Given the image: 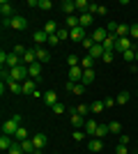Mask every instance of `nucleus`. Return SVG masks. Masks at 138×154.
Masks as SVG:
<instances>
[{
	"label": "nucleus",
	"mask_w": 138,
	"mask_h": 154,
	"mask_svg": "<svg viewBox=\"0 0 138 154\" xmlns=\"http://www.w3.org/2000/svg\"><path fill=\"white\" fill-rule=\"evenodd\" d=\"M19 127H21V115H12L9 120L2 122V136H14Z\"/></svg>",
	"instance_id": "1"
},
{
	"label": "nucleus",
	"mask_w": 138,
	"mask_h": 154,
	"mask_svg": "<svg viewBox=\"0 0 138 154\" xmlns=\"http://www.w3.org/2000/svg\"><path fill=\"white\" fill-rule=\"evenodd\" d=\"M129 48H133V39L131 37H120L118 44H115V53H124Z\"/></svg>",
	"instance_id": "2"
},
{
	"label": "nucleus",
	"mask_w": 138,
	"mask_h": 154,
	"mask_svg": "<svg viewBox=\"0 0 138 154\" xmlns=\"http://www.w3.org/2000/svg\"><path fill=\"white\" fill-rule=\"evenodd\" d=\"M9 28H14V30H26V28H28L26 16H21V14H14L12 21H9Z\"/></svg>",
	"instance_id": "3"
},
{
	"label": "nucleus",
	"mask_w": 138,
	"mask_h": 154,
	"mask_svg": "<svg viewBox=\"0 0 138 154\" xmlns=\"http://www.w3.org/2000/svg\"><path fill=\"white\" fill-rule=\"evenodd\" d=\"M69 122H72L74 129H85V122H87V117L78 115L76 110H72V117H69Z\"/></svg>",
	"instance_id": "4"
},
{
	"label": "nucleus",
	"mask_w": 138,
	"mask_h": 154,
	"mask_svg": "<svg viewBox=\"0 0 138 154\" xmlns=\"http://www.w3.org/2000/svg\"><path fill=\"white\" fill-rule=\"evenodd\" d=\"M19 64H23V58H19V55H14V53H7V60L2 67H7V69H16Z\"/></svg>",
	"instance_id": "5"
},
{
	"label": "nucleus",
	"mask_w": 138,
	"mask_h": 154,
	"mask_svg": "<svg viewBox=\"0 0 138 154\" xmlns=\"http://www.w3.org/2000/svg\"><path fill=\"white\" fill-rule=\"evenodd\" d=\"M106 37H108L106 28H94V32H92V42H94V44H104Z\"/></svg>",
	"instance_id": "6"
},
{
	"label": "nucleus",
	"mask_w": 138,
	"mask_h": 154,
	"mask_svg": "<svg viewBox=\"0 0 138 154\" xmlns=\"http://www.w3.org/2000/svg\"><path fill=\"white\" fill-rule=\"evenodd\" d=\"M0 14H2V19H12L14 14V7H12V2H7V0H2L0 2Z\"/></svg>",
	"instance_id": "7"
},
{
	"label": "nucleus",
	"mask_w": 138,
	"mask_h": 154,
	"mask_svg": "<svg viewBox=\"0 0 138 154\" xmlns=\"http://www.w3.org/2000/svg\"><path fill=\"white\" fill-rule=\"evenodd\" d=\"M87 35H85V28H74V30H69V39H74V42H81L83 44V39H85Z\"/></svg>",
	"instance_id": "8"
},
{
	"label": "nucleus",
	"mask_w": 138,
	"mask_h": 154,
	"mask_svg": "<svg viewBox=\"0 0 138 154\" xmlns=\"http://www.w3.org/2000/svg\"><path fill=\"white\" fill-rule=\"evenodd\" d=\"M106 12H108V7L97 5V2H90V9H87V14H92V16H104Z\"/></svg>",
	"instance_id": "9"
},
{
	"label": "nucleus",
	"mask_w": 138,
	"mask_h": 154,
	"mask_svg": "<svg viewBox=\"0 0 138 154\" xmlns=\"http://www.w3.org/2000/svg\"><path fill=\"white\" fill-rule=\"evenodd\" d=\"M60 9H62V14L67 16H74V9H76V5H74V0H65V2H60Z\"/></svg>",
	"instance_id": "10"
},
{
	"label": "nucleus",
	"mask_w": 138,
	"mask_h": 154,
	"mask_svg": "<svg viewBox=\"0 0 138 154\" xmlns=\"http://www.w3.org/2000/svg\"><path fill=\"white\" fill-rule=\"evenodd\" d=\"M35 55H37V62H48L51 60V53L41 48V46H35Z\"/></svg>",
	"instance_id": "11"
},
{
	"label": "nucleus",
	"mask_w": 138,
	"mask_h": 154,
	"mask_svg": "<svg viewBox=\"0 0 138 154\" xmlns=\"http://www.w3.org/2000/svg\"><path fill=\"white\" fill-rule=\"evenodd\" d=\"M104 53H106L104 46H101V44H94L90 51H87V55H90V58H94V60H101V58H104Z\"/></svg>",
	"instance_id": "12"
},
{
	"label": "nucleus",
	"mask_w": 138,
	"mask_h": 154,
	"mask_svg": "<svg viewBox=\"0 0 138 154\" xmlns=\"http://www.w3.org/2000/svg\"><path fill=\"white\" fill-rule=\"evenodd\" d=\"M28 71H30V78L39 81V78H41V62H32L30 67H28Z\"/></svg>",
	"instance_id": "13"
},
{
	"label": "nucleus",
	"mask_w": 138,
	"mask_h": 154,
	"mask_svg": "<svg viewBox=\"0 0 138 154\" xmlns=\"http://www.w3.org/2000/svg\"><path fill=\"white\" fill-rule=\"evenodd\" d=\"M35 92H37V81L28 78L26 83H23V94H35Z\"/></svg>",
	"instance_id": "14"
},
{
	"label": "nucleus",
	"mask_w": 138,
	"mask_h": 154,
	"mask_svg": "<svg viewBox=\"0 0 138 154\" xmlns=\"http://www.w3.org/2000/svg\"><path fill=\"white\" fill-rule=\"evenodd\" d=\"M41 101H44L46 106H55V103H58V94H55L53 90H46V92H44V99H41Z\"/></svg>",
	"instance_id": "15"
},
{
	"label": "nucleus",
	"mask_w": 138,
	"mask_h": 154,
	"mask_svg": "<svg viewBox=\"0 0 138 154\" xmlns=\"http://www.w3.org/2000/svg\"><path fill=\"white\" fill-rule=\"evenodd\" d=\"M21 149H23V154H32V152H37V147H35L32 138H26V140H21Z\"/></svg>",
	"instance_id": "16"
},
{
	"label": "nucleus",
	"mask_w": 138,
	"mask_h": 154,
	"mask_svg": "<svg viewBox=\"0 0 138 154\" xmlns=\"http://www.w3.org/2000/svg\"><path fill=\"white\" fill-rule=\"evenodd\" d=\"M97 120H92V117H87V122H85V129H83V131H85L87 136H97Z\"/></svg>",
	"instance_id": "17"
},
{
	"label": "nucleus",
	"mask_w": 138,
	"mask_h": 154,
	"mask_svg": "<svg viewBox=\"0 0 138 154\" xmlns=\"http://www.w3.org/2000/svg\"><path fill=\"white\" fill-rule=\"evenodd\" d=\"M32 143H35V147H37V149H44L46 143H48V138H46L44 134H35L32 136Z\"/></svg>",
	"instance_id": "18"
},
{
	"label": "nucleus",
	"mask_w": 138,
	"mask_h": 154,
	"mask_svg": "<svg viewBox=\"0 0 138 154\" xmlns=\"http://www.w3.org/2000/svg\"><path fill=\"white\" fill-rule=\"evenodd\" d=\"M69 81H83V67H72L69 69Z\"/></svg>",
	"instance_id": "19"
},
{
	"label": "nucleus",
	"mask_w": 138,
	"mask_h": 154,
	"mask_svg": "<svg viewBox=\"0 0 138 154\" xmlns=\"http://www.w3.org/2000/svg\"><path fill=\"white\" fill-rule=\"evenodd\" d=\"M87 149H90V152H101V149H104L101 138H92V140H87Z\"/></svg>",
	"instance_id": "20"
},
{
	"label": "nucleus",
	"mask_w": 138,
	"mask_h": 154,
	"mask_svg": "<svg viewBox=\"0 0 138 154\" xmlns=\"http://www.w3.org/2000/svg\"><path fill=\"white\" fill-rule=\"evenodd\" d=\"M41 30H44L46 35L51 37V35H55V32L60 30V26H58V23H55V21H46V23H44V28H41Z\"/></svg>",
	"instance_id": "21"
},
{
	"label": "nucleus",
	"mask_w": 138,
	"mask_h": 154,
	"mask_svg": "<svg viewBox=\"0 0 138 154\" xmlns=\"http://www.w3.org/2000/svg\"><path fill=\"white\" fill-rule=\"evenodd\" d=\"M115 44H118V37H115V35H108L101 46H104V51H115Z\"/></svg>",
	"instance_id": "22"
},
{
	"label": "nucleus",
	"mask_w": 138,
	"mask_h": 154,
	"mask_svg": "<svg viewBox=\"0 0 138 154\" xmlns=\"http://www.w3.org/2000/svg\"><path fill=\"white\" fill-rule=\"evenodd\" d=\"M74 5H76V12L78 14H87V9H90V2H87V0H74Z\"/></svg>",
	"instance_id": "23"
},
{
	"label": "nucleus",
	"mask_w": 138,
	"mask_h": 154,
	"mask_svg": "<svg viewBox=\"0 0 138 154\" xmlns=\"http://www.w3.org/2000/svg\"><path fill=\"white\" fill-rule=\"evenodd\" d=\"M65 28H67V30H74V28H78V14H74V16H67V19H65Z\"/></svg>",
	"instance_id": "24"
},
{
	"label": "nucleus",
	"mask_w": 138,
	"mask_h": 154,
	"mask_svg": "<svg viewBox=\"0 0 138 154\" xmlns=\"http://www.w3.org/2000/svg\"><path fill=\"white\" fill-rule=\"evenodd\" d=\"M32 39H35V44H48V35L44 30H37L32 35Z\"/></svg>",
	"instance_id": "25"
},
{
	"label": "nucleus",
	"mask_w": 138,
	"mask_h": 154,
	"mask_svg": "<svg viewBox=\"0 0 138 154\" xmlns=\"http://www.w3.org/2000/svg\"><path fill=\"white\" fill-rule=\"evenodd\" d=\"M92 21H94V16H92V14H78V26H81V28L92 26Z\"/></svg>",
	"instance_id": "26"
},
{
	"label": "nucleus",
	"mask_w": 138,
	"mask_h": 154,
	"mask_svg": "<svg viewBox=\"0 0 138 154\" xmlns=\"http://www.w3.org/2000/svg\"><path fill=\"white\" fill-rule=\"evenodd\" d=\"M32 62H37V55H35V48H28V51H26V55H23V64H28V67H30Z\"/></svg>",
	"instance_id": "27"
},
{
	"label": "nucleus",
	"mask_w": 138,
	"mask_h": 154,
	"mask_svg": "<svg viewBox=\"0 0 138 154\" xmlns=\"http://www.w3.org/2000/svg\"><path fill=\"white\" fill-rule=\"evenodd\" d=\"M14 145V140H12V136H2L0 138V149L2 152H9V147Z\"/></svg>",
	"instance_id": "28"
},
{
	"label": "nucleus",
	"mask_w": 138,
	"mask_h": 154,
	"mask_svg": "<svg viewBox=\"0 0 138 154\" xmlns=\"http://www.w3.org/2000/svg\"><path fill=\"white\" fill-rule=\"evenodd\" d=\"M14 138H16V143H21V140H26V138H30V134H28L26 127H19V129H16V134H14Z\"/></svg>",
	"instance_id": "29"
},
{
	"label": "nucleus",
	"mask_w": 138,
	"mask_h": 154,
	"mask_svg": "<svg viewBox=\"0 0 138 154\" xmlns=\"http://www.w3.org/2000/svg\"><path fill=\"white\" fill-rule=\"evenodd\" d=\"M7 88H9V92H12V94H23V83L12 81V83H7Z\"/></svg>",
	"instance_id": "30"
},
{
	"label": "nucleus",
	"mask_w": 138,
	"mask_h": 154,
	"mask_svg": "<svg viewBox=\"0 0 138 154\" xmlns=\"http://www.w3.org/2000/svg\"><path fill=\"white\" fill-rule=\"evenodd\" d=\"M94 76H97V74H94V69H83V81H81V83H83V85L92 83V81H94Z\"/></svg>",
	"instance_id": "31"
},
{
	"label": "nucleus",
	"mask_w": 138,
	"mask_h": 154,
	"mask_svg": "<svg viewBox=\"0 0 138 154\" xmlns=\"http://www.w3.org/2000/svg\"><path fill=\"white\" fill-rule=\"evenodd\" d=\"M106 106H104V101H94V103H90V113H94V115H99V113H101V110H104Z\"/></svg>",
	"instance_id": "32"
},
{
	"label": "nucleus",
	"mask_w": 138,
	"mask_h": 154,
	"mask_svg": "<svg viewBox=\"0 0 138 154\" xmlns=\"http://www.w3.org/2000/svg\"><path fill=\"white\" fill-rule=\"evenodd\" d=\"M94 62H97V60H94V58H90V55L81 58V67H83V69H92V67H94Z\"/></svg>",
	"instance_id": "33"
},
{
	"label": "nucleus",
	"mask_w": 138,
	"mask_h": 154,
	"mask_svg": "<svg viewBox=\"0 0 138 154\" xmlns=\"http://www.w3.org/2000/svg\"><path fill=\"white\" fill-rule=\"evenodd\" d=\"M129 30H131V26L120 23V26H118V39H120V37H129Z\"/></svg>",
	"instance_id": "34"
},
{
	"label": "nucleus",
	"mask_w": 138,
	"mask_h": 154,
	"mask_svg": "<svg viewBox=\"0 0 138 154\" xmlns=\"http://www.w3.org/2000/svg\"><path fill=\"white\" fill-rule=\"evenodd\" d=\"M108 131H111L113 136L122 134V124H120V122H108Z\"/></svg>",
	"instance_id": "35"
},
{
	"label": "nucleus",
	"mask_w": 138,
	"mask_h": 154,
	"mask_svg": "<svg viewBox=\"0 0 138 154\" xmlns=\"http://www.w3.org/2000/svg\"><path fill=\"white\" fill-rule=\"evenodd\" d=\"M85 131H83V129H74V134H72V138H74V140H76V143H81V140H85Z\"/></svg>",
	"instance_id": "36"
},
{
	"label": "nucleus",
	"mask_w": 138,
	"mask_h": 154,
	"mask_svg": "<svg viewBox=\"0 0 138 154\" xmlns=\"http://www.w3.org/2000/svg\"><path fill=\"white\" fill-rule=\"evenodd\" d=\"M118 26H120V23H115V21L106 23V32H108V35H115V37H118Z\"/></svg>",
	"instance_id": "37"
},
{
	"label": "nucleus",
	"mask_w": 138,
	"mask_h": 154,
	"mask_svg": "<svg viewBox=\"0 0 138 154\" xmlns=\"http://www.w3.org/2000/svg\"><path fill=\"white\" fill-rule=\"evenodd\" d=\"M122 58H124L127 62H133V60H136V48H129V51H124V53H122Z\"/></svg>",
	"instance_id": "38"
},
{
	"label": "nucleus",
	"mask_w": 138,
	"mask_h": 154,
	"mask_svg": "<svg viewBox=\"0 0 138 154\" xmlns=\"http://www.w3.org/2000/svg\"><path fill=\"white\" fill-rule=\"evenodd\" d=\"M111 131H108V124H99L97 127V138H104V136H108Z\"/></svg>",
	"instance_id": "39"
},
{
	"label": "nucleus",
	"mask_w": 138,
	"mask_h": 154,
	"mask_svg": "<svg viewBox=\"0 0 138 154\" xmlns=\"http://www.w3.org/2000/svg\"><path fill=\"white\" fill-rule=\"evenodd\" d=\"M67 64H69V69H72V67H81V60L72 53V55H67Z\"/></svg>",
	"instance_id": "40"
},
{
	"label": "nucleus",
	"mask_w": 138,
	"mask_h": 154,
	"mask_svg": "<svg viewBox=\"0 0 138 154\" xmlns=\"http://www.w3.org/2000/svg\"><path fill=\"white\" fill-rule=\"evenodd\" d=\"M26 51H28V48H26V46H23V44H16V46H14V55H19V58H23V55H26Z\"/></svg>",
	"instance_id": "41"
},
{
	"label": "nucleus",
	"mask_w": 138,
	"mask_h": 154,
	"mask_svg": "<svg viewBox=\"0 0 138 154\" xmlns=\"http://www.w3.org/2000/svg\"><path fill=\"white\" fill-rule=\"evenodd\" d=\"M74 110H76L78 115H83V117H85L87 113H90V106H87V103H78V108H74Z\"/></svg>",
	"instance_id": "42"
},
{
	"label": "nucleus",
	"mask_w": 138,
	"mask_h": 154,
	"mask_svg": "<svg viewBox=\"0 0 138 154\" xmlns=\"http://www.w3.org/2000/svg\"><path fill=\"white\" fill-rule=\"evenodd\" d=\"M129 99H131V94H129V92H120V94L115 97V101H118V103H127Z\"/></svg>",
	"instance_id": "43"
},
{
	"label": "nucleus",
	"mask_w": 138,
	"mask_h": 154,
	"mask_svg": "<svg viewBox=\"0 0 138 154\" xmlns=\"http://www.w3.org/2000/svg\"><path fill=\"white\" fill-rule=\"evenodd\" d=\"M55 35H58V39H60V42H65V39H69V30H67V28H65V26L60 28V30H58V32H55Z\"/></svg>",
	"instance_id": "44"
},
{
	"label": "nucleus",
	"mask_w": 138,
	"mask_h": 154,
	"mask_svg": "<svg viewBox=\"0 0 138 154\" xmlns=\"http://www.w3.org/2000/svg\"><path fill=\"white\" fill-rule=\"evenodd\" d=\"M74 94H76V97H81V94H85V85H83V83H76V85H74Z\"/></svg>",
	"instance_id": "45"
},
{
	"label": "nucleus",
	"mask_w": 138,
	"mask_h": 154,
	"mask_svg": "<svg viewBox=\"0 0 138 154\" xmlns=\"http://www.w3.org/2000/svg\"><path fill=\"white\" fill-rule=\"evenodd\" d=\"M7 154H23V149H21V143L14 140V145L9 147V152H7Z\"/></svg>",
	"instance_id": "46"
},
{
	"label": "nucleus",
	"mask_w": 138,
	"mask_h": 154,
	"mask_svg": "<svg viewBox=\"0 0 138 154\" xmlns=\"http://www.w3.org/2000/svg\"><path fill=\"white\" fill-rule=\"evenodd\" d=\"M51 110H53V113H55V115H62V113H65V103H55V106H51Z\"/></svg>",
	"instance_id": "47"
},
{
	"label": "nucleus",
	"mask_w": 138,
	"mask_h": 154,
	"mask_svg": "<svg viewBox=\"0 0 138 154\" xmlns=\"http://www.w3.org/2000/svg\"><path fill=\"white\" fill-rule=\"evenodd\" d=\"M39 9L48 12V9H53V2H51V0H39Z\"/></svg>",
	"instance_id": "48"
},
{
	"label": "nucleus",
	"mask_w": 138,
	"mask_h": 154,
	"mask_svg": "<svg viewBox=\"0 0 138 154\" xmlns=\"http://www.w3.org/2000/svg\"><path fill=\"white\" fill-rule=\"evenodd\" d=\"M129 37L133 39V42H138V23H133L131 30H129Z\"/></svg>",
	"instance_id": "49"
},
{
	"label": "nucleus",
	"mask_w": 138,
	"mask_h": 154,
	"mask_svg": "<svg viewBox=\"0 0 138 154\" xmlns=\"http://www.w3.org/2000/svg\"><path fill=\"white\" fill-rule=\"evenodd\" d=\"M113 58H115V51H106L101 60H104V62H113Z\"/></svg>",
	"instance_id": "50"
},
{
	"label": "nucleus",
	"mask_w": 138,
	"mask_h": 154,
	"mask_svg": "<svg viewBox=\"0 0 138 154\" xmlns=\"http://www.w3.org/2000/svg\"><path fill=\"white\" fill-rule=\"evenodd\" d=\"M81 46H83V48H87V51H90L92 46H94V42H92V37H85V39H83V44H81Z\"/></svg>",
	"instance_id": "51"
},
{
	"label": "nucleus",
	"mask_w": 138,
	"mask_h": 154,
	"mask_svg": "<svg viewBox=\"0 0 138 154\" xmlns=\"http://www.w3.org/2000/svg\"><path fill=\"white\" fill-rule=\"evenodd\" d=\"M115 103H118V101H115V99H113V97H108V99H104V106H106V108H113V106H115Z\"/></svg>",
	"instance_id": "52"
},
{
	"label": "nucleus",
	"mask_w": 138,
	"mask_h": 154,
	"mask_svg": "<svg viewBox=\"0 0 138 154\" xmlns=\"http://www.w3.org/2000/svg\"><path fill=\"white\" fill-rule=\"evenodd\" d=\"M115 154H129V152H127V145H120V143H118V147H115Z\"/></svg>",
	"instance_id": "53"
},
{
	"label": "nucleus",
	"mask_w": 138,
	"mask_h": 154,
	"mask_svg": "<svg viewBox=\"0 0 138 154\" xmlns=\"http://www.w3.org/2000/svg\"><path fill=\"white\" fill-rule=\"evenodd\" d=\"M48 44H51V46L60 44V39H58V35H51V37H48Z\"/></svg>",
	"instance_id": "54"
},
{
	"label": "nucleus",
	"mask_w": 138,
	"mask_h": 154,
	"mask_svg": "<svg viewBox=\"0 0 138 154\" xmlns=\"http://www.w3.org/2000/svg\"><path fill=\"white\" fill-rule=\"evenodd\" d=\"M74 85H76L74 81H67V83H65V90H69V92H72V90H74Z\"/></svg>",
	"instance_id": "55"
},
{
	"label": "nucleus",
	"mask_w": 138,
	"mask_h": 154,
	"mask_svg": "<svg viewBox=\"0 0 138 154\" xmlns=\"http://www.w3.org/2000/svg\"><path fill=\"white\" fill-rule=\"evenodd\" d=\"M120 145H129V136H120Z\"/></svg>",
	"instance_id": "56"
},
{
	"label": "nucleus",
	"mask_w": 138,
	"mask_h": 154,
	"mask_svg": "<svg viewBox=\"0 0 138 154\" xmlns=\"http://www.w3.org/2000/svg\"><path fill=\"white\" fill-rule=\"evenodd\" d=\"M28 7H39V0H28Z\"/></svg>",
	"instance_id": "57"
},
{
	"label": "nucleus",
	"mask_w": 138,
	"mask_h": 154,
	"mask_svg": "<svg viewBox=\"0 0 138 154\" xmlns=\"http://www.w3.org/2000/svg\"><path fill=\"white\" fill-rule=\"evenodd\" d=\"M133 71H136V74H138V67H133Z\"/></svg>",
	"instance_id": "58"
},
{
	"label": "nucleus",
	"mask_w": 138,
	"mask_h": 154,
	"mask_svg": "<svg viewBox=\"0 0 138 154\" xmlns=\"http://www.w3.org/2000/svg\"><path fill=\"white\" fill-rule=\"evenodd\" d=\"M136 62H138V51H136Z\"/></svg>",
	"instance_id": "59"
},
{
	"label": "nucleus",
	"mask_w": 138,
	"mask_h": 154,
	"mask_svg": "<svg viewBox=\"0 0 138 154\" xmlns=\"http://www.w3.org/2000/svg\"><path fill=\"white\" fill-rule=\"evenodd\" d=\"M32 154H39V149H37V152H32Z\"/></svg>",
	"instance_id": "60"
}]
</instances>
